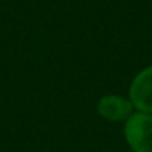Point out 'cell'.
Returning <instances> with one entry per match:
<instances>
[{
    "label": "cell",
    "mask_w": 152,
    "mask_h": 152,
    "mask_svg": "<svg viewBox=\"0 0 152 152\" xmlns=\"http://www.w3.org/2000/svg\"><path fill=\"white\" fill-rule=\"evenodd\" d=\"M124 136L133 152H152V115L133 112L125 121Z\"/></svg>",
    "instance_id": "6da1fadb"
},
{
    "label": "cell",
    "mask_w": 152,
    "mask_h": 152,
    "mask_svg": "<svg viewBox=\"0 0 152 152\" xmlns=\"http://www.w3.org/2000/svg\"><path fill=\"white\" fill-rule=\"evenodd\" d=\"M128 99L137 112L152 115V64L142 69L131 81Z\"/></svg>",
    "instance_id": "7a4b0ae2"
},
{
    "label": "cell",
    "mask_w": 152,
    "mask_h": 152,
    "mask_svg": "<svg viewBox=\"0 0 152 152\" xmlns=\"http://www.w3.org/2000/svg\"><path fill=\"white\" fill-rule=\"evenodd\" d=\"M97 112L100 113L102 118H104L107 121L119 122V121H127L133 115L134 106L130 102V99L109 94L99 100Z\"/></svg>",
    "instance_id": "3957f363"
}]
</instances>
